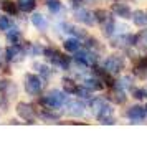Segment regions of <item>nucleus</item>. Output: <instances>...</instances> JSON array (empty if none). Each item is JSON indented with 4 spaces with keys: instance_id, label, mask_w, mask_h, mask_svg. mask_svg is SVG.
I'll use <instances>...</instances> for the list:
<instances>
[{
    "instance_id": "1",
    "label": "nucleus",
    "mask_w": 147,
    "mask_h": 142,
    "mask_svg": "<svg viewBox=\"0 0 147 142\" xmlns=\"http://www.w3.org/2000/svg\"><path fill=\"white\" fill-rule=\"evenodd\" d=\"M68 101V94L65 91H58V89H51L50 93L41 98V102L48 106L50 109H60L61 106H65V102Z\"/></svg>"
},
{
    "instance_id": "2",
    "label": "nucleus",
    "mask_w": 147,
    "mask_h": 142,
    "mask_svg": "<svg viewBox=\"0 0 147 142\" xmlns=\"http://www.w3.org/2000/svg\"><path fill=\"white\" fill-rule=\"evenodd\" d=\"M102 68L111 75H117L126 68V60L121 55H109L106 60L102 61Z\"/></svg>"
},
{
    "instance_id": "3",
    "label": "nucleus",
    "mask_w": 147,
    "mask_h": 142,
    "mask_svg": "<svg viewBox=\"0 0 147 142\" xmlns=\"http://www.w3.org/2000/svg\"><path fill=\"white\" fill-rule=\"evenodd\" d=\"M23 86H25V91H27L30 96H38L41 93V88H43V79L36 75H27L25 79H23Z\"/></svg>"
},
{
    "instance_id": "4",
    "label": "nucleus",
    "mask_w": 147,
    "mask_h": 142,
    "mask_svg": "<svg viewBox=\"0 0 147 142\" xmlns=\"http://www.w3.org/2000/svg\"><path fill=\"white\" fill-rule=\"evenodd\" d=\"M15 109H17V114L20 116L25 122L35 124V121H36V112H35V109L32 104H28V102H18Z\"/></svg>"
},
{
    "instance_id": "5",
    "label": "nucleus",
    "mask_w": 147,
    "mask_h": 142,
    "mask_svg": "<svg viewBox=\"0 0 147 142\" xmlns=\"http://www.w3.org/2000/svg\"><path fill=\"white\" fill-rule=\"evenodd\" d=\"M74 18L78 22H81L83 25H86V27H93L94 23H96V18H94V13L93 12H89L86 8H74Z\"/></svg>"
},
{
    "instance_id": "6",
    "label": "nucleus",
    "mask_w": 147,
    "mask_h": 142,
    "mask_svg": "<svg viewBox=\"0 0 147 142\" xmlns=\"http://www.w3.org/2000/svg\"><path fill=\"white\" fill-rule=\"evenodd\" d=\"M27 51L17 43V45H10V46L5 50V60L7 61H22L25 58Z\"/></svg>"
},
{
    "instance_id": "7",
    "label": "nucleus",
    "mask_w": 147,
    "mask_h": 142,
    "mask_svg": "<svg viewBox=\"0 0 147 142\" xmlns=\"http://www.w3.org/2000/svg\"><path fill=\"white\" fill-rule=\"evenodd\" d=\"M146 108H142L139 104H136V106H131V108L126 111V117L129 121L136 122V124H139V122L144 121V117H146Z\"/></svg>"
},
{
    "instance_id": "8",
    "label": "nucleus",
    "mask_w": 147,
    "mask_h": 142,
    "mask_svg": "<svg viewBox=\"0 0 147 142\" xmlns=\"http://www.w3.org/2000/svg\"><path fill=\"white\" fill-rule=\"evenodd\" d=\"M74 61H80L86 66H93L98 61V56H96V53H91L88 50H81V51L78 50V51H74Z\"/></svg>"
},
{
    "instance_id": "9",
    "label": "nucleus",
    "mask_w": 147,
    "mask_h": 142,
    "mask_svg": "<svg viewBox=\"0 0 147 142\" xmlns=\"http://www.w3.org/2000/svg\"><path fill=\"white\" fill-rule=\"evenodd\" d=\"M0 93L3 94V99H12L13 96H17V84L12 83L10 79H2L0 81Z\"/></svg>"
},
{
    "instance_id": "10",
    "label": "nucleus",
    "mask_w": 147,
    "mask_h": 142,
    "mask_svg": "<svg viewBox=\"0 0 147 142\" xmlns=\"http://www.w3.org/2000/svg\"><path fill=\"white\" fill-rule=\"evenodd\" d=\"M50 61L53 63L55 68H60L61 71H68V69H69V65H71L69 58L65 56L63 53H60V51H55V55L51 56V60Z\"/></svg>"
},
{
    "instance_id": "11",
    "label": "nucleus",
    "mask_w": 147,
    "mask_h": 142,
    "mask_svg": "<svg viewBox=\"0 0 147 142\" xmlns=\"http://www.w3.org/2000/svg\"><path fill=\"white\" fill-rule=\"evenodd\" d=\"M65 106H66V112L73 117H81L84 114V104L81 101H66Z\"/></svg>"
},
{
    "instance_id": "12",
    "label": "nucleus",
    "mask_w": 147,
    "mask_h": 142,
    "mask_svg": "<svg viewBox=\"0 0 147 142\" xmlns=\"http://www.w3.org/2000/svg\"><path fill=\"white\" fill-rule=\"evenodd\" d=\"M111 10H113V13L116 17H121V18H131V13H132L131 7L127 3H124V2H116V3H113Z\"/></svg>"
},
{
    "instance_id": "13",
    "label": "nucleus",
    "mask_w": 147,
    "mask_h": 142,
    "mask_svg": "<svg viewBox=\"0 0 147 142\" xmlns=\"http://www.w3.org/2000/svg\"><path fill=\"white\" fill-rule=\"evenodd\" d=\"M83 86L88 89H91V91H102L106 84L101 81L98 76H88V78L83 79Z\"/></svg>"
},
{
    "instance_id": "14",
    "label": "nucleus",
    "mask_w": 147,
    "mask_h": 142,
    "mask_svg": "<svg viewBox=\"0 0 147 142\" xmlns=\"http://www.w3.org/2000/svg\"><path fill=\"white\" fill-rule=\"evenodd\" d=\"M134 76H137L140 79L147 78V56H142L137 60L136 66H134Z\"/></svg>"
},
{
    "instance_id": "15",
    "label": "nucleus",
    "mask_w": 147,
    "mask_h": 142,
    "mask_svg": "<svg viewBox=\"0 0 147 142\" xmlns=\"http://www.w3.org/2000/svg\"><path fill=\"white\" fill-rule=\"evenodd\" d=\"M109 99L114 101L116 104H124V102L127 101V96H126V93H124V89L117 88V86H113V88H111Z\"/></svg>"
},
{
    "instance_id": "16",
    "label": "nucleus",
    "mask_w": 147,
    "mask_h": 142,
    "mask_svg": "<svg viewBox=\"0 0 147 142\" xmlns=\"http://www.w3.org/2000/svg\"><path fill=\"white\" fill-rule=\"evenodd\" d=\"M30 20H32V25H33L36 30H40V32H45V30L48 28V20H47V17H45V15L33 13Z\"/></svg>"
},
{
    "instance_id": "17",
    "label": "nucleus",
    "mask_w": 147,
    "mask_h": 142,
    "mask_svg": "<svg viewBox=\"0 0 147 142\" xmlns=\"http://www.w3.org/2000/svg\"><path fill=\"white\" fill-rule=\"evenodd\" d=\"M131 20H132V23L137 25V27H146L147 25V13L142 12V10H136V12L131 13Z\"/></svg>"
},
{
    "instance_id": "18",
    "label": "nucleus",
    "mask_w": 147,
    "mask_h": 142,
    "mask_svg": "<svg viewBox=\"0 0 147 142\" xmlns=\"http://www.w3.org/2000/svg\"><path fill=\"white\" fill-rule=\"evenodd\" d=\"M0 7H2V12H5L7 15H17L18 13V5L15 3L13 0H2Z\"/></svg>"
},
{
    "instance_id": "19",
    "label": "nucleus",
    "mask_w": 147,
    "mask_h": 142,
    "mask_svg": "<svg viewBox=\"0 0 147 142\" xmlns=\"http://www.w3.org/2000/svg\"><path fill=\"white\" fill-rule=\"evenodd\" d=\"M7 33V41L8 43H12V45H17V43H20L22 40V33H20V30L17 27H10L5 32Z\"/></svg>"
},
{
    "instance_id": "20",
    "label": "nucleus",
    "mask_w": 147,
    "mask_h": 142,
    "mask_svg": "<svg viewBox=\"0 0 147 142\" xmlns=\"http://www.w3.org/2000/svg\"><path fill=\"white\" fill-rule=\"evenodd\" d=\"M101 25H102V33L106 35V36H113L116 33V22H114V18L107 17Z\"/></svg>"
},
{
    "instance_id": "21",
    "label": "nucleus",
    "mask_w": 147,
    "mask_h": 142,
    "mask_svg": "<svg viewBox=\"0 0 147 142\" xmlns=\"http://www.w3.org/2000/svg\"><path fill=\"white\" fill-rule=\"evenodd\" d=\"M63 46H65V50H66L68 53H74V51H78V50H80L81 40L74 38V36H71V38H66V40H65V43H63Z\"/></svg>"
},
{
    "instance_id": "22",
    "label": "nucleus",
    "mask_w": 147,
    "mask_h": 142,
    "mask_svg": "<svg viewBox=\"0 0 147 142\" xmlns=\"http://www.w3.org/2000/svg\"><path fill=\"white\" fill-rule=\"evenodd\" d=\"M114 114V109H113V106H109L107 102H104L102 104V108L98 111V114L94 116L98 121H102V119H107V117H111V116Z\"/></svg>"
},
{
    "instance_id": "23",
    "label": "nucleus",
    "mask_w": 147,
    "mask_h": 142,
    "mask_svg": "<svg viewBox=\"0 0 147 142\" xmlns=\"http://www.w3.org/2000/svg\"><path fill=\"white\" fill-rule=\"evenodd\" d=\"M17 5H18V10L22 12H33L35 7H36V0H17Z\"/></svg>"
},
{
    "instance_id": "24",
    "label": "nucleus",
    "mask_w": 147,
    "mask_h": 142,
    "mask_svg": "<svg viewBox=\"0 0 147 142\" xmlns=\"http://www.w3.org/2000/svg\"><path fill=\"white\" fill-rule=\"evenodd\" d=\"M134 83V79H132V76H122L121 79H117V81H114V86H117V88H121V89H131L134 86L132 84Z\"/></svg>"
},
{
    "instance_id": "25",
    "label": "nucleus",
    "mask_w": 147,
    "mask_h": 142,
    "mask_svg": "<svg viewBox=\"0 0 147 142\" xmlns=\"http://www.w3.org/2000/svg\"><path fill=\"white\" fill-rule=\"evenodd\" d=\"M40 117L43 119V121H48V122H53V121H58V117H60V112H55V109H53V112L50 111V108L47 106V109H43L40 112Z\"/></svg>"
},
{
    "instance_id": "26",
    "label": "nucleus",
    "mask_w": 147,
    "mask_h": 142,
    "mask_svg": "<svg viewBox=\"0 0 147 142\" xmlns=\"http://www.w3.org/2000/svg\"><path fill=\"white\" fill-rule=\"evenodd\" d=\"M76 89H78V84L73 79H69V78H65L63 79V91L66 94H76Z\"/></svg>"
},
{
    "instance_id": "27",
    "label": "nucleus",
    "mask_w": 147,
    "mask_h": 142,
    "mask_svg": "<svg viewBox=\"0 0 147 142\" xmlns=\"http://www.w3.org/2000/svg\"><path fill=\"white\" fill-rule=\"evenodd\" d=\"M136 46H140L142 50H147V28L140 30L139 33L136 35Z\"/></svg>"
},
{
    "instance_id": "28",
    "label": "nucleus",
    "mask_w": 147,
    "mask_h": 142,
    "mask_svg": "<svg viewBox=\"0 0 147 142\" xmlns=\"http://www.w3.org/2000/svg\"><path fill=\"white\" fill-rule=\"evenodd\" d=\"M47 7L51 13H58L61 10V2L60 0H47Z\"/></svg>"
},
{
    "instance_id": "29",
    "label": "nucleus",
    "mask_w": 147,
    "mask_h": 142,
    "mask_svg": "<svg viewBox=\"0 0 147 142\" xmlns=\"http://www.w3.org/2000/svg\"><path fill=\"white\" fill-rule=\"evenodd\" d=\"M91 89L84 88V86H78V89H76V96L78 98H81V99H91Z\"/></svg>"
},
{
    "instance_id": "30",
    "label": "nucleus",
    "mask_w": 147,
    "mask_h": 142,
    "mask_svg": "<svg viewBox=\"0 0 147 142\" xmlns=\"http://www.w3.org/2000/svg\"><path fill=\"white\" fill-rule=\"evenodd\" d=\"M93 13H94V18H96V22H99V23H102V22H104L107 17H109L107 10H104V8H98V10H94Z\"/></svg>"
},
{
    "instance_id": "31",
    "label": "nucleus",
    "mask_w": 147,
    "mask_h": 142,
    "mask_svg": "<svg viewBox=\"0 0 147 142\" xmlns=\"http://www.w3.org/2000/svg\"><path fill=\"white\" fill-rule=\"evenodd\" d=\"M10 27H12V22L8 20V17L0 13V32H7Z\"/></svg>"
},
{
    "instance_id": "32",
    "label": "nucleus",
    "mask_w": 147,
    "mask_h": 142,
    "mask_svg": "<svg viewBox=\"0 0 147 142\" xmlns=\"http://www.w3.org/2000/svg\"><path fill=\"white\" fill-rule=\"evenodd\" d=\"M131 93H132V98H136L137 101H142L146 98V93H144V88H131Z\"/></svg>"
},
{
    "instance_id": "33",
    "label": "nucleus",
    "mask_w": 147,
    "mask_h": 142,
    "mask_svg": "<svg viewBox=\"0 0 147 142\" xmlns=\"http://www.w3.org/2000/svg\"><path fill=\"white\" fill-rule=\"evenodd\" d=\"M35 68L38 69V73H40L43 78H50L51 76V71H50V68L47 65H35Z\"/></svg>"
},
{
    "instance_id": "34",
    "label": "nucleus",
    "mask_w": 147,
    "mask_h": 142,
    "mask_svg": "<svg viewBox=\"0 0 147 142\" xmlns=\"http://www.w3.org/2000/svg\"><path fill=\"white\" fill-rule=\"evenodd\" d=\"M30 53H32V55H41V53H43V48L38 46V45H33L32 50H30Z\"/></svg>"
},
{
    "instance_id": "35",
    "label": "nucleus",
    "mask_w": 147,
    "mask_h": 142,
    "mask_svg": "<svg viewBox=\"0 0 147 142\" xmlns=\"http://www.w3.org/2000/svg\"><path fill=\"white\" fill-rule=\"evenodd\" d=\"M101 124H116V119L111 116V117H107V119H102V121H101Z\"/></svg>"
},
{
    "instance_id": "36",
    "label": "nucleus",
    "mask_w": 147,
    "mask_h": 142,
    "mask_svg": "<svg viewBox=\"0 0 147 142\" xmlns=\"http://www.w3.org/2000/svg\"><path fill=\"white\" fill-rule=\"evenodd\" d=\"M144 93H146V98H147V86L144 88Z\"/></svg>"
},
{
    "instance_id": "37",
    "label": "nucleus",
    "mask_w": 147,
    "mask_h": 142,
    "mask_svg": "<svg viewBox=\"0 0 147 142\" xmlns=\"http://www.w3.org/2000/svg\"><path fill=\"white\" fill-rule=\"evenodd\" d=\"M146 112H147V106H146Z\"/></svg>"
},
{
    "instance_id": "38",
    "label": "nucleus",
    "mask_w": 147,
    "mask_h": 142,
    "mask_svg": "<svg viewBox=\"0 0 147 142\" xmlns=\"http://www.w3.org/2000/svg\"><path fill=\"white\" fill-rule=\"evenodd\" d=\"M146 13H147V12H146Z\"/></svg>"
}]
</instances>
